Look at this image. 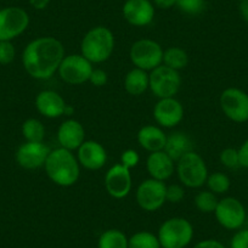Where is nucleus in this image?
I'll use <instances>...</instances> for the list:
<instances>
[{"label": "nucleus", "mask_w": 248, "mask_h": 248, "mask_svg": "<svg viewBox=\"0 0 248 248\" xmlns=\"http://www.w3.org/2000/svg\"><path fill=\"white\" fill-rule=\"evenodd\" d=\"M65 47L54 37H40L28 43L22 54L26 72L34 79L45 80L59 71L65 57Z\"/></svg>", "instance_id": "f257e3e1"}, {"label": "nucleus", "mask_w": 248, "mask_h": 248, "mask_svg": "<svg viewBox=\"0 0 248 248\" xmlns=\"http://www.w3.org/2000/svg\"><path fill=\"white\" fill-rule=\"evenodd\" d=\"M46 175L55 185L70 187L78 181L80 164L77 156L63 147L51 150L44 164Z\"/></svg>", "instance_id": "f03ea898"}, {"label": "nucleus", "mask_w": 248, "mask_h": 248, "mask_svg": "<svg viewBox=\"0 0 248 248\" xmlns=\"http://www.w3.org/2000/svg\"><path fill=\"white\" fill-rule=\"evenodd\" d=\"M114 35L109 28L96 26L85 33L80 43V54L92 63H102L114 51Z\"/></svg>", "instance_id": "7ed1b4c3"}, {"label": "nucleus", "mask_w": 248, "mask_h": 248, "mask_svg": "<svg viewBox=\"0 0 248 248\" xmlns=\"http://www.w3.org/2000/svg\"><path fill=\"white\" fill-rule=\"evenodd\" d=\"M162 248H185L194 238V226L181 217L167 219L157 233Z\"/></svg>", "instance_id": "20e7f679"}, {"label": "nucleus", "mask_w": 248, "mask_h": 248, "mask_svg": "<svg viewBox=\"0 0 248 248\" xmlns=\"http://www.w3.org/2000/svg\"><path fill=\"white\" fill-rule=\"evenodd\" d=\"M176 174L181 185L190 189H200L206 184L208 168L197 152L191 151L176 162Z\"/></svg>", "instance_id": "39448f33"}, {"label": "nucleus", "mask_w": 248, "mask_h": 248, "mask_svg": "<svg viewBox=\"0 0 248 248\" xmlns=\"http://www.w3.org/2000/svg\"><path fill=\"white\" fill-rule=\"evenodd\" d=\"M163 47L152 39H139L133 43L129 59L134 67L151 72L163 63Z\"/></svg>", "instance_id": "423d86ee"}, {"label": "nucleus", "mask_w": 248, "mask_h": 248, "mask_svg": "<svg viewBox=\"0 0 248 248\" xmlns=\"http://www.w3.org/2000/svg\"><path fill=\"white\" fill-rule=\"evenodd\" d=\"M93 70V63L82 54H71L63 57L57 73L67 84L80 85L89 82Z\"/></svg>", "instance_id": "0eeeda50"}, {"label": "nucleus", "mask_w": 248, "mask_h": 248, "mask_svg": "<svg viewBox=\"0 0 248 248\" xmlns=\"http://www.w3.org/2000/svg\"><path fill=\"white\" fill-rule=\"evenodd\" d=\"M30 26V15L18 6L0 9V42H11Z\"/></svg>", "instance_id": "6e6552de"}, {"label": "nucleus", "mask_w": 248, "mask_h": 248, "mask_svg": "<svg viewBox=\"0 0 248 248\" xmlns=\"http://www.w3.org/2000/svg\"><path fill=\"white\" fill-rule=\"evenodd\" d=\"M150 87L152 94L158 99L174 97L181 87V76L178 71L161 65L149 73Z\"/></svg>", "instance_id": "1a4fd4ad"}, {"label": "nucleus", "mask_w": 248, "mask_h": 248, "mask_svg": "<svg viewBox=\"0 0 248 248\" xmlns=\"http://www.w3.org/2000/svg\"><path fill=\"white\" fill-rule=\"evenodd\" d=\"M167 185L164 181L156 179H146L137 189L135 199L141 209L146 212H156L166 203Z\"/></svg>", "instance_id": "9d476101"}, {"label": "nucleus", "mask_w": 248, "mask_h": 248, "mask_svg": "<svg viewBox=\"0 0 248 248\" xmlns=\"http://www.w3.org/2000/svg\"><path fill=\"white\" fill-rule=\"evenodd\" d=\"M220 107L226 117L236 123L248 121V94L238 88H228L220 95Z\"/></svg>", "instance_id": "9b49d317"}, {"label": "nucleus", "mask_w": 248, "mask_h": 248, "mask_svg": "<svg viewBox=\"0 0 248 248\" xmlns=\"http://www.w3.org/2000/svg\"><path fill=\"white\" fill-rule=\"evenodd\" d=\"M219 225L228 230H238L246 221V208L240 200L235 197H225L219 200L214 211Z\"/></svg>", "instance_id": "f8f14e48"}, {"label": "nucleus", "mask_w": 248, "mask_h": 248, "mask_svg": "<svg viewBox=\"0 0 248 248\" xmlns=\"http://www.w3.org/2000/svg\"><path fill=\"white\" fill-rule=\"evenodd\" d=\"M105 189L107 194L116 200H122L127 197L132 191L133 180L130 169L123 164H114L107 170L105 175Z\"/></svg>", "instance_id": "ddd939ff"}, {"label": "nucleus", "mask_w": 248, "mask_h": 248, "mask_svg": "<svg viewBox=\"0 0 248 248\" xmlns=\"http://www.w3.org/2000/svg\"><path fill=\"white\" fill-rule=\"evenodd\" d=\"M50 151V147L44 142L26 141L17 149L15 158L21 168L34 170L44 167Z\"/></svg>", "instance_id": "4468645a"}, {"label": "nucleus", "mask_w": 248, "mask_h": 248, "mask_svg": "<svg viewBox=\"0 0 248 248\" xmlns=\"http://www.w3.org/2000/svg\"><path fill=\"white\" fill-rule=\"evenodd\" d=\"M154 118L162 128H174L184 118V107L175 97L159 99L154 107Z\"/></svg>", "instance_id": "2eb2a0df"}, {"label": "nucleus", "mask_w": 248, "mask_h": 248, "mask_svg": "<svg viewBox=\"0 0 248 248\" xmlns=\"http://www.w3.org/2000/svg\"><path fill=\"white\" fill-rule=\"evenodd\" d=\"M124 20L134 27L149 26L155 18V5L151 0H127L122 8Z\"/></svg>", "instance_id": "dca6fc26"}, {"label": "nucleus", "mask_w": 248, "mask_h": 248, "mask_svg": "<svg viewBox=\"0 0 248 248\" xmlns=\"http://www.w3.org/2000/svg\"><path fill=\"white\" fill-rule=\"evenodd\" d=\"M77 159L83 168L88 170H99L106 164L107 152L100 142L85 140L77 150Z\"/></svg>", "instance_id": "f3484780"}, {"label": "nucleus", "mask_w": 248, "mask_h": 248, "mask_svg": "<svg viewBox=\"0 0 248 248\" xmlns=\"http://www.w3.org/2000/svg\"><path fill=\"white\" fill-rule=\"evenodd\" d=\"M57 141L60 147L75 151L85 141V129L83 124L76 119H67L60 124L57 129Z\"/></svg>", "instance_id": "a211bd4d"}, {"label": "nucleus", "mask_w": 248, "mask_h": 248, "mask_svg": "<svg viewBox=\"0 0 248 248\" xmlns=\"http://www.w3.org/2000/svg\"><path fill=\"white\" fill-rule=\"evenodd\" d=\"M67 104L59 93L54 90H43L35 97V108L42 116L54 119L63 116Z\"/></svg>", "instance_id": "6ab92c4d"}, {"label": "nucleus", "mask_w": 248, "mask_h": 248, "mask_svg": "<svg viewBox=\"0 0 248 248\" xmlns=\"http://www.w3.org/2000/svg\"><path fill=\"white\" fill-rule=\"evenodd\" d=\"M146 169L150 178L159 181H166L173 175L175 170V162L162 150L151 152L146 159Z\"/></svg>", "instance_id": "aec40b11"}, {"label": "nucleus", "mask_w": 248, "mask_h": 248, "mask_svg": "<svg viewBox=\"0 0 248 248\" xmlns=\"http://www.w3.org/2000/svg\"><path fill=\"white\" fill-rule=\"evenodd\" d=\"M138 142L144 150L151 152H157L164 150L167 141V134L157 125H145L138 132Z\"/></svg>", "instance_id": "412c9836"}, {"label": "nucleus", "mask_w": 248, "mask_h": 248, "mask_svg": "<svg viewBox=\"0 0 248 248\" xmlns=\"http://www.w3.org/2000/svg\"><path fill=\"white\" fill-rule=\"evenodd\" d=\"M163 151L176 163L186 154L194 151V145H192L191 139L185 133L175 132L171 133L170 135H167L166 146Z\"/></svg>", "instance_id": "4be33fe9"}, {"label": "nucleus", "mask_w": 248, "mask_h": 248, "mask_svg": "<svg viewBox=\"0 0 248 248\" xmlns=\"http://www.w3.org/2000/svg\"><path fill=\"white\" fill-rule=\"evenodd\" d=\"M150 87L149 72L140 68L134 67L127 73L124 78V89L129 95L140 96L144 94Z\"/></svg>", "instance_id": "5701e85b"}, {"label": "nucleus", "mask_w": 248, "mask_h": 248, "mask_svg": "<svg viewBox=\"0 0 248 248\" xmlns=\"http://www.w3.org/2000/svg\"><path fill=\"white\" fill-rule=\"evenodd\" d=\"M189 63V55L179 46H170L164 50L163 63L162 65L175 71H181Z\"/></svg>", "instance_id": "b1692460"}, {"label": "nucleus", "mask_w": 248, "mask_h": 248, "mask_svg": "<svg viewBox=\"0 0 248 248\" xmlns=\"http://www.w3.org/2000/svg\"><path fill=\"white\" fill-rule=\"evenodd\" d=\"M97 248H128V237L118 229H108L100 235Z\"/></svg>", "instance_id": "393cba45"}, {"label": "nucleus", "mask_w": 248, "mask_h": 248, "mask_svg": "<svg viewBox=\"0 0 248 248\" xmlns=\"http://www.w3.org/2000/svg\"><path fill=\"white\" fill-rule=\"evenodd\" d=\"M22 135L26 141L44 142L45 127L37 118H28L22 124Z\"/></svg>", "instance_id": "a878e982"}, {"label": "nucleus", "mask_w": 248, "mask_h": 248, "mask_svg": "<svg viewBox=\"0 0 248 248\" xmlns=\"http://www.w3.org/2000/svg\"><path fill=\"white\" fill-rule=\"evenodd\" d=\"M128 248H162L158 237L150 231H138L128 238Z\"/></svg>", "instance_id": "bb28decb"}, {"label": "nucleus", "mask_w": 248, "mask_h": 248, "mask_svg": "<svg viewBox=\"0 0 248 248\" xmlns=\"http://www.w3.org/2000/svg\"><path fill=\"white\" fill-rule=\"evenodd\" d=\"M206 185L208 186V190L216 195H223L229 191L231 186L230 178L226 174L216 171V173L208 174V178L206 180Z\"/></svg>", "instance_id": "cd10ccee"}, {"label": "nucleus", "mask_w": 248, "mask_h": 248, "mask_svg": "<svg viewBox=\"0 0 248 248\" xmlns=\"http://www.w3.org/2000/svg\"><path fill=\"white\" fill-rule=\"evenodd\" d=\"M218 202L219 200L217 199V195L209 190L200 191L195 196V206L202 213H214L217 206H218Z\"/></svg>", "instance_id": "c85d7f7f"}, {"label": "nucleus", "mask_w": 248, "mask_h": 248, "mask_svg": "<svg viewBox=\"0 0 248 248\" xmlns=\"http://www.w3.org/2000/svg\"><path fill=\"white\" fill-rule=\"evenodd\" d=\"M175 6L185 15L197 16L206 10V0H176Z\"/></svg>", "instance_id": "c756f323"}, {"label": "nucleus", "mask_w": 248, "mask_h": 248, "mask_svg": "<svg viewBox=\"0 0 248 248\" xmlns=\"http://www.w3.org/2000/svg\"><path fill=\"white\" fill-rule=\"evenodd\" d=\"M220 158L221 164L229 169H235L240 167V157H238V150L232 149V147H228L224 149L220 152Z\"/></svg>", "instance_id": "7c9ffc66"}, {"label": "nucleus", "mask_w": 248, "mask_h": 248, "mask_svg": "<svg viewBox=\"0 0 248 248\" xmlns=\"http://www.w3.org/2000/svg\"><path fill=\"white\" fill-rule=\"evenodd\" d=\"M16 49L11 42H0V65H10L15 60Z\"/></svg>", "instance_id": "2f4dec72"}, {"label": "nucleus", "mask_w": 248, "mask_h": 248, "mask_svg": "<svg viewBox=\"0 0 248 248\" xmlns=\"http://www.w3.org/2000/svg\"><path fill=\"white\" fill-rule=\"evenodd\" d=\"M185 197V190H184L183 185L179 184H171V185L167 186L166 190V201L170 202V203H179Z\"/></svg>", "instance_id": "473e14b6"}, {"label": "nucleus", "mask_w": 248, "mask_h": 248, "mask_svg": "<svg viewBox=\"0 0 248 248\" xmlns=\"http://www.w3.org/2000/svg\"><path fill=\"white\" fill-rule=\"evenodd\" d=\"M140 162V156L135 150L128 149L125 151L122 152L121 155V164H123L124 167H127L128 169L135 168V167L139 164Z\"/></svg>", "instance_id": "72a5a7b5"}, {"label": "nucleus", "mask_w": 248, "mask_h": 248, "mask_svg": "<svg viewBox=\"0 0 248 248\" xmlns=\"http://www.w3.org/2000/svg\"><path fill=\"white\" fill-rule=\"evenodd\" d=\"M231 248H248V229L238 230L232 236L230 242Z\"/></svg>", "instance_id": "f704fd0d"}, {"label": "nucleus", "mask_w": 248, "mask_h": 248, "mask_svg": "<svg viewBox=\"0 0 248 248\" xmlns=\"http://www.w3.org/2000/svg\"><path fill=\"white\" fill-rule=\"evenodd\" d=\"M107 80H108V76H107L106 71L101 70V68H94L89 78V82L96 88H101L106 85Z\"/></svg>", "instance_id": "c9c22d12"}, {"label": "nucleus", "mask_w": 248, "mask_h": 248, "mask_svg": "<svg viewBox=\"0 0 248 248\" xmlns=\"http://www.w3.org/2000/svg\"><path fill=\"white\" fill-rule=\"evenodd\" d=\"M238 157H240V167L248 169V139L238 149Z\"/></svg>", "instance_id": "e433bc0d"}, {"label": "nucleus", "mask_w": 248, "mask_h": 248, "mask_svg": "<svg viewBox=\"0 0 248 248\" xmlns=\"http://www.w3.org/2000/svg\"><path fill=\"white\" fill-rule=\"evenodd\" d=\"M192 248H226V247L220 242V241L208 238V240L200 241V242L196 243Z\"/></svg>", "instance_id": "4c0bfd02"}, {"label": "nucleus", "mask_w": 248, "mask_h": 248, "mask_svg": "<svg viewBox=\"0 0 248 248\" xmlns=\"http://www.w3.org/2000/svg\"><path fill=\"white\" fill-rule=\"evenodd\" d=\"M152 3H154V5L157 6L158 9L167 10V9H170L176 5V0H154Z\"/></svg>", "instance_id": "58836bf2"}, {"label": "nucleus", "mask_w": 248, "mask_h": 248, "mask_svg": "<svg viewBox=\"0 0 248 248\" xmlns=\"http://www.w3.org/2000/svg\"><path fill=\"white\" fill-rule=\"evenodd\" d=\"M49 4L50 0H30V5L38 11L45 10L49 6Z\"/></svg>", "instance_id": "ea45409f"}, {"label": "nucleus", "mask_w": 248, "mask_h": 248, "mask_svg": "<svg viewBox=\"0 0 248 248\" xmlns=\"http://www.w3.org/2000/svg\"><path fill=\"white\" fill-rule=\"evenodd\" d=\"M240 14L243 20L248 23V0H241Z\"/></svg>", "instance_id": "a19ab883"}]
</instances>
